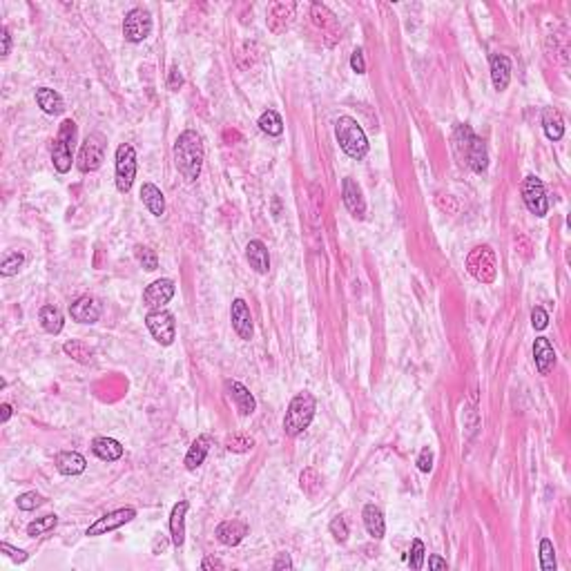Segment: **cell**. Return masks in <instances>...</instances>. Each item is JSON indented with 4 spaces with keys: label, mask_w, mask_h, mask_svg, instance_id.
I'll return each instance as SVG.
<instances>
[{
    "label": "cell",
    "mask_w": 571,
    "mask_h": 571,
    "mask_svg": "<svg viewBox=\"0 0 571 571\" xmlns=\"http://www.w3.org/2000/svg\"><path fill=\"white\" fill-rule=\"evenodd\" d=\"M63 324H65L63 313L56 306H43L40 308V326L45 328V333L59 335L63 330Z\"/></svg>",
    "instance_id": "1f68e13d"
},
{
    "label": "cell",
    "mask_w": 571,
    "mask_h": 571,
    "mask_svg": "<svg viewBox=\"0 0 571 571\" xmlns=\"http://www.w3.org/2000/svg\"><path fill=\"white\" fill-rule=\"evenodd\" d=\"M136 518V511L130 509V507H125V509H117V511H110L105 513L103 518H98L92 527H87L85 535H103V533H107V531H114V529H119L123 527V524H128L130 520Z\"/></svg>",
    "instance_id": "7c38bea8"
},
{
    "label": "cell",
    "mask_w": 571,
    "mask_h": 571,
    "mask_svg": "<svg viewBox=\"0 0 571 571\" xmlns=\"http://www.w3.org/2000/svg\"><path fill=\"white\" fill-rule=\"evenodd\" d=\"M447 561H442L440 556H431L429 558V569H447Z\"/></svg>",
    "instance_id": "816d5d0a"
},
{
    "label": "cell",
    "mask_w": 571,
    "mask_h": 571,
    "mask_svg": "<svg viewBox=\"0 0 571 571\" xmlns=\"http://www.w3.org/2000/svg\"><path fill=\"white\" fill-rule=\"evenodd\" d=\"M188 502L179 500L177 505L172 507V513H170V533H172V544L184 547L186 542V513H188Z\"/></svg>",
    "instance_id": "44dd1931"
},
{
    "label": "cell",
    "mask_w": 571,
    "mask_h": 571,
    "mask_svg": "<svg viewBox=\"0 0 571 571\" xmlns=\"http://www.w3.org/2000/svg\"><path fill=\"white\" fill-rule=\"evenodd\" d=\"M522 199H524V205L529 208V212L535 214V216H544L547 210H549L544 184L535 175H529L527 179L522 181Z\"/></svg>",
    "instance_id": "8fae6325"
},
{
    "label": "cell",
    "mask_w": 571,
    "mask_h": 571,
    "mask_svg": "<svg viewBox=\"0 0 571 571\" xmlns=\"http://www.w3.org/2000/svg\"><path fill=\"white\" fill-rule=\"evenodd\" d=\"M145 326L147 330L152 333V337L158 341L161 346H170L172 341L177 339V322H175V315L163 311V308H158V311H152L147 313L145 317Z\"/></svg>",
    "instance_id": "52a82bcc"
},
{
    "label": "cell",
    "mask_w": 571,
    "mask_h": 571,
    "mask_svg": "<svg viewBox=\"0 0 571 571\" xmlns=\"http://www.w3.org/2000/svg\"><path fill=\"white\" fill-rule=\"evenodd\" d=\"M134 255H136V259H139V264L145 268V270H156L158 268V257H156V253L154 250H150L147 246H136L134 248Z\"/></svg>",
    "instance_id": "f35d334b"
},
{
    "label": "cell",
    "mask_w": 571,
    "mask_h": 571,
    "mask_svg": "<svg viewBox=\"0 0 571 571\" xmlns=\"http://www.w3.org/2000/svg\"><path fill=\"white\" fill-rule=\"evenodd\" d=\"M70 315L78 324H96L101 317V304L94 297L83 295L74 304H70Z\"/></svg>",
    "instance_id": "2e32d148"
},
{
    "label": "cell",
    "mask_w": 571,
    "mask_h": 571,
    "mask_svg": "<svg viewBox=\"0 0 571 571\" xmlns=\"http://www.w3.org/2000/svg\"><path fill=\"white\" fill-rule=\"evenodd\" d=\"M103 158H105V139L101 134H89L81 145V152H78V170L81 172H96L103 165Z\"/></svg>",
    "instance_id": "ba28073f"
},
{
    "label": "cell",
    "mask_w": 571,
    "mask_h": 571,
    "mask_svg": "<svg viewBox=\"0 0 571 571\" xmlns=\"http://www.w3.org/2000/svg\"><path fill=\"white\" fill-rule=\"evenodd\" d=\"M299 482L308 496H317L319 491H322V480H319L317 471H313V469H306L299 477Z\"/></svg>",
    "instance_id": "ab89813d"
},
{
    "label": "cell",
    "mask_w": 571,
    "mask_h": 571,
    "mask_svg": "<svg viewBox=\"0 0 571 571\" xmlns=\"http://www.w3.org/2000/svg\"><path fill=\"white\" fill-rule=\"evenodd\" d=\"M56 469L63 475H81L87 469V462L83 455L76 451H61L56 455Z\"/></svg>",
    "instance_id": "cb8c5ba5"
},
{
    "label": "cell",
    "mask_w": 571,
    "mask_h": 571,
    "mask_svg": "<svg viewBox=\"0 0 571 571\" xmlns=\"http://www.w3.org/2000/svg\"><path fill=\"white\" fill-rule=\"evenodd\" d=\"M248 535V524L244 520H225L216 527V540L228 547H237Z\"/></svg>",
    "instance_id": "ffe728a7"
},
{
    "label": "cell",
    "mask_w": 571,
    "mask_h": 571,
    "mask_svg": "<svg viewBox=\"0 0 571 571\" xmlns=\"http://www.w3.org/2000/svg\"><path fill=\"white\" fill-rule=\"evenodd\" d=\"M341 199H344L346 210L355 216V219H364V216H366V201H364L362 188L357 186V181H353L350 177H346L344 184H341Z\"/></svg>",
    "instance_id": "5bb4252c"
},
{
    "label": "cell",
    "mask_w": 571,
    "mask_h": 571,
    "mask_svg": "<svg viewBox=\"0 0 571 571\" xmlns=\"http://www.w3.org/2000/svg\"><path fill=\"white\" fill-rule=\"evenodd\" d=\"M531 324L535 330H544L547 326H549V315H547L544 308L540 306H535L533 311H531Z\"/></svg>",
    "instance_id": "ee69618b"
},
{
    "label": "cell",
    "mask_w": 571,
    "mask_h": 571,
    "mask_svg": "<svg viewBox=\"0 0 571 571\" xmlns=\"http://www.w3.org/2000/svg\"><path fill=\"white\" fill-rule=\"evenodd\" d=\"M225 393L228 397L232 399L237 410L242 415H253L255 410H257V402H255V395L248 391V388L244 384H239L235 380H228L225 382Z\"/></svg>",
    "instance_id": "ac0fdd59"
},
{
    "label": "cell",
    "mask_w": 571,
    "mask_h": 571,
    "mask_svg": "<svg viewBox=\"0 0 571 571\" xmlns=\"http://www.w3.org/2000/svg\"><path fill=\"white\" fill-rule=\"evenodd\" d=\"M257 125L261 128V132H266L268 136H279L283 132V121H281V117H279L275 110H266L259 117Z\"/></svg>",
    "instance_id": "836d02e7"
},
{
    "label": "cell",
    "mask_w": 571,
    "mask_h": 571,
    "mask_svg": "<svg viewBox=\"0 0 571 571\" xmlns=\"http://www.w3.org/2000/svg\"><path fill=\"white\" fill-rule=\"evenodd\" d=\"M330 533H333V538L337 542H346L348 540V524H346V520L341 518V516H337L333 522H330Z\"/></svg>",
    "instance_id": "7bdbcfd3"
},
{
    "label": "cell",
    "mask_w": 571,
    "mask_h": 571,
    "mask_svg": "<svg viewBox=\"0 0 571 571\" xmlns=\"http://www.w3.org/2000/svg\"><path fill=\"white\" fill-rule=\"evenodd\" d=\"M540 567L542 571H556V551L549 538L540 540Z\"/></svg>",
    "instance_id": "74e56055"
},
{
    "label": "cell",
    "mask_w": 571,
    "mask_h": 571,
    "mask_svg": "<svg viewBox=\"0 0 571 571\" xmlns=\"http://www.w3.org/2000/svg\"><path fill=\"white\" fill-rule=\"evenodd\" d=\"M295 9L297 5L295 3H275L270 9H268V29L272 34H283L286 29L290 27V22L295 18Z\"/></svg>",
    "instance_id": "e0dca14e"
},
{
    "label": "cell",
    "mask_w": 571,
    "mask_h": 571,
    "mask_svg": "<svg viewBox=\"0 0 571 571\" xmlns=\"http://www.w3.org/2000/svg\"><path fill=\"white\" fill-rule=\"evenodd\" d=\"M136 177V152L130 143L117 147V188L119 192H130Z\"/></svg>",
    "instance_id": "30bf717a"
},
{
    "label": "cell",
    "mask_w": 571,
    "mask_h": 571,
    "mask_svg": "<svg viewBox=\"0 0 571 571\" xmlns=\"http://www.w3.org/2000/svg\"><path fill=\"white\" fill-rule=\"evenodd\" d=\"M74 141H76V123L72 119H65L52 143V163L56 168V172L65 175L72 170Z\"/></svg>",
    "instance_id": "5b68a950"
},
{
    "label": "cell",
    "mask_w": 571,
    "mask_h": 571,
    "mask_svg": "<svg viewBox=\"0 0 571 571\" xmlns=\"http://www.w3.org/2000/svg\"><path fill=\"white\" fill-rule=\"evenodd\" d=\"M362 516H364V527H366L369 535H373L375 540H382L384 531H386V522H384V513L380 511V507L366 505Z\"/></svg>",
    "instance_id": "484cf974"
},
{
    "label": "cell",
    "mask_w": 571,
    "mask_h": 571,
    "mask_svg": "<svg viewBox=\"0 0 571 571\" xmlns=\"http://www.w3.org/2000/svg\"><path fill=\"white\" fill-rule=\"evenodd\" d=\"M453 143L455 150H458L460 158H464L466 165H469L473 172L482 175L489 168V154L487 145L480 136L469 128V125H458L453 132Z\"/></svg>",
    "instance_id": "7a4b0ae2"
},
{
    "label": "cell",
    "mask_w": 571,
    "mask_h": 571,
    "mask_svg": "<svg viewBox=\"0 0 571 571\" xmlns=\"http://www.w3.org/2000/svg\"><path fill=\"white\" fill-rule=\"evenodd\" d=\"M0 410H3V413H0V422H3V424H5V422L11 417V413H14V410H11V406H9V404H3V406H0Z\"/></svg>",
    "instance_id": "db71d44e"
},
{
    "label": "cell",
    "mask_w": 571,
    "mask_h": 571,
    "mask_svg": "<svg viewBox=\"0 0 571 571\" xmlns=\"http://www.w3.org/2000/svg\"><path fill=\"white\" fill-rule=\"evenodd\" d=\"M43 502H45V498H43L40 494H36V491H27V494L18 496L16 505H18V509H22V511H34V509H38V507L43 505Z\"/></svg>",
    "instance_id": "b9f144b4"
},
{
    "label": "cell",
    "mask_w": 571,
    "mask_h": 571,
    "mask_svg": "<svg viewBox=\"0 0 571 571\" xmlns=\"http://www.w3.org/2000/svg\"><path fill=\"white\" fill-rule=\"evenodd\" d=\"M350 67H353V72H357V74H366V63H364V52L362 50H355L350 56Z\"/></svg>",
    "instance_id": "7dc6e473"
},
{
    "label": "cell",
    "mask_w": 571,
    "mask_h": 571,
    "mask_svg": "<svg viewBox=\"0 0 571 571\" xmlns=\"http://www.w3.org/2000/svg\"><path fill=\"white\" fill-rule=\"evenodd\" d=\"M92 451H94V455H98V458L105 460V462H117V460L123 458L121 442L114 440V438H96L92 442Z\"/></svg>",
    "instance_id": "4316f807"
},
{
    "label": "cell",
    "mask_w": 571,
    "mask_h": 571,
    "mask_svg": "<svg viewBox=\"0 0 571 571\" xmlns=\"http://www.w3.org/2000/svg\"><path fill=\"white\" fill-rule=\"evenodd\" d=\"M210 447H212V438L210 436H199L197 440H194L190 451H188V455H186V469L188 471H197L199 466L203 464V460H205V455H208Z\"/></svg>",
    "instance_id": "d4e9b609"
},
{
    "label": "cell",
    "mask_w": 571,
    "mask_h": 571,
    "mask_svg": "<svg viewBox=\"0 0 571 571\" xmlns=\"http://www.w3.org/2000/svg\"><path fill=\"white\" fill-rule=\"evenodd\" d=\"M417 469L422 473H429L433 469V453L429 449H422L420 458H417Z\"/></svg>",
    "instance_id": "bcb514c9"
},
{
    "label": "cell",
    "mask_w": 571,
    "mask_h": 571,
    "mask_svg": "<svg viewBox=\"0 0 571 571\" xmlns=\"http://www.w3.org/2000/svg\"><path fill=\"white\" fill-rule=\"evenodd\" d=\"M63 350H65V355H70V357H72L74 362H78V364H89V362L94 359V350L89 348V346H85L83 341H78V339L65 341Z\"/></svg>",
    "instance_id": "d6a6232c"
},
{
    "label": "cell",
    "mask_w": 571,
    "mask_h": 571,
    "mask_svg": "<svg viewBox=\"0 0 571 571\" xmlns=\"http://www.w3.org/2000/svg\"><path fill=\"white\" fill-rule=\"evenodd\" d=\"M533 359L535 369L540 375H549L556 366V350L551 346V341L547 337H538L533 341Z\"/></svg>",
    "instance_id": "d6986e66"
},
{
    "label": "cell",
    "mask_w": 571,
    "mask_h": 571,
    "mask_svg": "<svg viewBox=\"0 0 571 571\" xmlns=\"http://www.w3.org/2000/svg\"><path fill=\"white\" fill-rule=\"evenodd\" d=\"M36 103L38 107L45 112V114H61L65 110V103H63V96L56 92V89H50V87H40L36 89Z\"/></svg>",
    "instance_id": "f1b7e54d"
},
{
    "label": "cell",
    "mask_w": 571,
    "mask_h": 571,
    "mask_svg": "<svg viewBox=\"0 0 571 571\" xmlns=\"http://www.w3.org/2000/svg\"><path fill=\"white\" fill-rule=\"evenodd\" d=\"M152 31V16L143 7H134L123 20V36L130 43H143Z\"/></svg>",
    "instance_id": "9c48e42d"
},
{
    "label": "cell",
    "mask_w": 571,
    "mask_h": 571,
    "mask_svg": "<svg viewBox=\"0 0 571 571\" xmlns=\"http://www.w3.org/2000/svg\"><path fill=\"white\" fill-rule=\"evenodd\" d=\"M0 551H5V556H9L14 563H25L27 561V551H22V549H16V547H11L9 542H3L0 544Z\"/></svg>",
    "instance_id": "f6af8a7d"
},
{
    "label": "cell",
    "mask_w": 571,
    "mask_h": 571,
    "mask_svg": "<svg viewBox=\"0 0 571 571\" xmlns=\"http://www.w3.org/2000/svg\"><path fill=\"white\" fill-rule=\"evenodd\" d=\"M315 408H317V402H315V397L311 393H308V391L297 393L290 399L288 410H286V417H283L286 436H288V438L302 436V433L311 427V422L315 417Z\"/></svg>",
    "instance_id": "3957f363"
},
{
    "label": "cell",
    "mask_w": 571,
    "mask_h": 571,
    "mask_svg": "<svg viewBox=\"0 0 571 571\" xmlns=\"http://www.w3.org/2000/svg\"><path fill=\"white\" fill-rule=\"evenodd\" d=\"M272 569H277V571H281V569H292L290 556H288V554H279V556H277V561H275V565H272Z\"/></svg>",
    "instance_id": "681fc988"
},
{
    "label": "cell",
    "mask_w": 571,
    "mask_h": 571,
    "mask_svg": "<svg viewBox=\"0 0 571 571\" xmlns=\"http://www.w3.org/2000/svg\"><path fill=\"white\" fill-rule=\"evenodd\" d=\"M0 40H3V50H0V56H7L11 50V38H9V29L3 27L0 29Z\"/></svg>",
    "instance_id": "f907efd6"
},
{
    "label": "cell",
    "mask_w": 571,
    "mask_h": 571,
    "mask_svg": "<svg viewBox=\"0 0 571 571\" xmlns=\"http://www.w3.org/2000/svg\"><path fill=\"white\" fill-rule=\"evenodd\" d=\"M203 141L201 136L194 130H186L184 134H179V139L175 143V163L177 170L181 172L186 181H197L203 168Z\"/></svg>",
    "instance_id": "6da1fadb"
},
{
    "label": "cell",
    "mask_w": 571,
    "mask_h": 571,
    "mask_svg": "<svg viewBox=\"0 0 571 571\" xmlns=\"http://www.w3.org/2000/svg\"><path fill=\"white\" fill-rule=\"evenodd\" d=\"M22 264H25V257H22L20 253H9L3 259V264H0V272H3V277H14V275H18Z\"/></svg>",
    "instance_id": "8d00e7d4"
},
{
    "label": "cell",
    "mask_w": 571,
    "mask_h": 571,
    "mask_svg": "<svg viewBox=\"0 0 571 571\" xmlns=\"http://www.w3.org/2000/svg\"><path fill=\"white\" fill-rule=\"evenodd\" d=\"M141 201H143L145 208L150 210V214H154V216H161L165 212V197L154 184H143Z\"/></svg>",
    "instance_id": "83f0119b"
},
{
    "label": "cell",
    "mask_w": 571,
    "mask_h": 571,
    "mask_svg": "<svg viewBox=\"0 0 571 571\" xmlns=\"http://www.w3.org/2000/svg\"><path fill=\"white\" fill-rule=\"evenodd\" d=\"M255 440L250 436H244V433H237V436H230L225 440V449L230 453H248L253 451Z\"/></svg>",
    "instance_id": "d590c367"
},
{
    "label": "cell",
    "mask_w": 571,
    "mask_h": 571,
    "mask_svg": "<svg viewBox=\"0 0 571 571\" xmlns=\"http://www.w3.org/2000/svg\"><path fill=\"white\" fill-rule=\"evenodd\" d=\"M181 85H184V76H181L179 67H172V70H170V78H168V87L172 89V92H177Z\"/></svg>",
    "instance_id": "c3c4849f"
},
{
    "label": "cell",
    "mask_w": 571,
    "mask_h": 571,
    "mask_svg": "<svg viewBox=\"0 0 571 571\" xmlns=\"http://www.w3.org/2000/svg\"><path fill=\"white\" fill-rule=\"evenodd\" d=\"M201 569H223V563L221 561H216V558H205L203 561V565H201Z\"/></svg>",
    "instance_id": "f5cc1de1"
},
{
    "label": "cell",
    "mask_w": 571,
    "mask_h": 571,
    "mask_svg": "<svg viewBox=\"0 0 571 571\" xmlns=\"http://www.w3.org/2000/svg\"><path fill=\"white\" fill-rule=\"evenodd\" d=\"M230 319H232V328L235 333L242 337V339H253V333H255V324H253V313H250V308L244 299H235L232 302V308H230Z\"/></svg>",
    "instance_id": "9a60e30c"
},
{
    "label": "cell",
    "mask_w": 571,
    "mask_h": 571,
    "mask_svg": "<svg viewBox=\"0 0 571 571\" xmlns=\"http://www.w3.org/2000/svg\"><path fill=\"white\" fill-rule=\"evenodd\" d=\"M335 136L339 141V147L344 150L350 158H364L369 154V139L364 134L362 125L353 117H339L335 121Z\"/></svg>",
    "instance_id": "277c9868"
},
{
    "label": "cell",
    "mask_w": 571,
    "mask_h": 571,
    "mask_svg": "<svg viewBox=\"0 0 571 571\" xmlns=\"http://www.w3.org/2000/svg\"><path fill=\"white\" fill-rule=\"evenodd\" d=\"M311 16H313V22H315L319 29H324L326 34H333V36H337V31H339L337 18H335V14L328 7L315 3L313 9H311Z\"/></svg>",
    "instance_id": "4dcf8cb0"
},
{
    "label": "cell",
    "mask_w": 571,
    "mask_h": 571,
    "mask_svg": "<svg viewBox=\"0 0 571 571\" xmlns=\"http://www.w3.org/2000/svg\"><path fill=\"white\" fill-rule=\"evenodd\" d=\"M424 542H422L420 538L413 540V544H410V556H408V565L410 569H415L420 571L422 567H424Z\"/></svg>",
    "instance_id": "60d3db41"
},
{
    "label": "cell",
    "mask_w": 571,
    "mask_h": 571,
    "mask_svg": "<svg viewBox=\"0 0 571 571\" xmlns=\"http://www.w3.org/2000/svg\"><path fill=\"white\" fill-rule=\"evenodd\" d=\"M466 270L480 283H494L498 275V261L491 246H475L466 257Z\"/></svg>",
    "instance_id": "8992f818"
},
{
    "label": "cell",
    "mask_w": 571,
    "mask_h": 571,
    "mask_svg": "<svg viewBox=\"0 0 571 571\" xmlns=\"http://www.w3.org/2000/svg\"><path fill=\"white\" fill-rule=\"evenodd\" d=\"M246 259H248V264L250 268H255V272H259V275H266V272L270 270V255H268V248L264 242H250L246 246Z\"/></svg>",
    "instance_id": "603a6c76"
},
{
    "label": "cell",
    "mask_w": 571,
    "mask_h": 571,
    "mask_svg": "<svg viewBox=\"0 0 571 571\" xmlns=\"http://www.w3.org/2000/svg\"><path fill=\"white\" fill-rule=\"evenodd\" d=\"M175 290H177V286H175L172 279H156L145 288L143 302H145V306L156 308V311H158V308H163L170 299H172Z\"/></svg>",
    "instance_id": "4fadbf2b"
},
{
    "label": "cell",
    "mask_w": 571,
    "mask_h": 571,
    "mask_svg": "<svg viewBox=\"0 0 571 571\" xmlns=\"http://www.w3.org/2000/svg\"><path fill=\"white\" fill-rule=\"evenodd\" d=\"M56 524H59V516H54V513H52V516L38 518V520H34V522L27 524V535H29V538H38V535L52 531Z\"/></svg>",
    "instance_id": "e575fe53"
},
{
    "label": "cell",
    "mask_w": 571,
    "mask_h": 571,
    "mask_svg": "<svg viewBox=\"0 0 571 571\" xmlns=\"http://www.w3.org/2000/svg\"><path fill=\"white\" fill-rule=\"evenodd\" d=\"M491 81L498 92H505L511 81V61L505 54H494L491 56Z\"/></svg>",
    "instance_id": "7402d4cb"
},
{
    "label": "cell",
    "mask_w": 571,
    "mask_h": 571,
    "mask_svg": "<svg viewBox=\"0 0 571 571\" xmlns=\"http://www.w3.org/2000/svg\"><path fill=\"white\" fill-rule=\"evenodd\" d=\"M542 128L549 141H561L565 136V121L554 107H547L542 114Z\"/></svg>",
    "instance_id": "f546056e"
}]
</instances>
